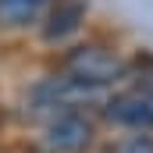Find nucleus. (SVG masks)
Segmentation results:
<instances>
[{
  "instance_id": "f257e3e1",
  "label": "nucleus",
  "mask_w": 153,
  "mask_h": 153,
  "mask_svg": "<svg viewBox=\"0 0 153 153\" xmlns=\"http://www.w3.org/2000/svg\"><path fill=\"white\" fill-rule=\"evenodd\" d=\"M61 75L85 85L89 93H96V89H107L121 78H128V64L117 57V50L103 46V43H82V46H71L64 53Z\"/></svg>"
},
{
  "instance_id": "f03ea898",
  "label": "nucleus",
  "mask_w": 153,
  "mask_h": 153,
  "mask_svg": "<svg viewBox=\"0 0 153 153\" xmlns=\"http://www.w3.org/2000/svg\"><path fill=\"white\" fill-rule=\"evenodd\" d=\"M89 143H93V121L78 107H68V111H57L53 117H46L43 135H39L43 153H82Z\"/></svg>"
},
{
  "instance_id": "20e7f679",
  "label": "nucleus",
  "mask_w": 153,
  "mask_h": 153,
  "mask_svg": "<svg viewBox=\"0 0 153 153\" xmlns=\"http://www.w3.org/2000/svg\"><path fill=\"white\" fill-rule=\"evenodd\" d=\"M89 14V0H50L43 14V39L46 43H64L82 29Z\"/></svg>"
},
{
  "instance_id": "423d86ee",
  "label": "nucleus",
  "mask_w": 153,
  "mask_h": 153,
  "mask_svg": "<svg viewBox=\"0 0 153 153\" xmlns=\"http://www.w3.org/2000/svg\"><path fill=\"white\" fill-rule=\"evenodd\" d=\"M111 153H153V132H132V135L117 139Z\"/></svg>"
},
{
  "instance_id": "39448f33",
  "label": "nucleus",
  "mask_w": 153,
  "mask_h": 153,
  "mask_svg": "<svg viewBox=\"0 0 153 153\" xmlns=\"http://www.w3.org/2000/svg\"><path fill=\"white\" fill-rule=\"evenodd\" d=\"M50 0H0V29H29L46 14Z\"/></svg>"
},
{
  "instance_id": "7ed1b4c3",
  "label": "nucleus",
  "mask_w": 153,
  "mask_h": 153,
  "mask_svg": "<svg viewBox=\"0 0 153 153\" xmlns=\"http://www.w3.org/2000/svg\"><path fill=\"white\" fill-rule=\"evenodd\" d=\"M107 117L128 132H153V85H132L107 100Z\"/></svg>"
}]
</instances>
